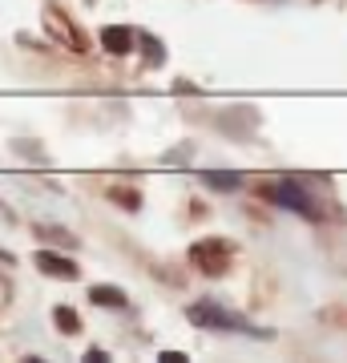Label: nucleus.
I'll return each instance as SVG.
<instances>
[{"label":"nucleus","instance_id":"3","mask_svg":"<svg viewBox=\"0 0 347 363\" xmlns=\"http://www.w3.org/2000/svg\"><path fill=\"white\" fill-rule=\"evenodd\" d=\"M194 262L202 267V271H226V262H231V247L226 242H198L194 247Z\"/></svg>","mask_w":347,"mask_h":363},{"label":"nucleus","instance_id":"1","mask_svg":"<svg viewBox=\"0 0 347 363\" xmlns=\"http://www.w3.org/2000/svg\"><path fill=\"white\" fill-rule=\"evenodd\" d=\"M190 323L194 327H210V331H243V335H267V331H258V327H250L246 319H238L234 311H226V307H219V303H194L190 311Z\"/></svg>","mask_w":347,"mask_h":363},{"label":"nucleus","instance_id":"2","mask_svg":"<svg viewBox=\"0 0 347 363\" xmlns=\"http://www.w3.org/2000/svg\"><path fill=\"white\" fill-rule=\"evenodd\" d=\"M267 198L275 202V206H283V210H295V214H303V218L311 222H319V202L311 198V190H303V186H295V182H279V186H270Z\"/></svg>","mask_w":347,"mask_h":363},{"label":"nucleus","instance_id":"6","mask_svg":"<svg viewBox=\"0 0 347 363\" xmlns=\"http://www.w3.org/2000/svg\"><path fill=\"white\" fill-rule=\"evenodd\" d=\"M202 182L214 186V190H222V194H231V190L243 186V174H234V169H202Z\"/></svg>","mask_w":347,"mask_h":363},{"label":"nucleus","instance_id":"7","mask_svg":"<svg viewBox=\"0 0 347 363\" xmlns=\"http://www.w3.org/2000/svg\"><path fill=\"white\" fill-rule=\"evenodd\" d=\"M89 298L97 303V307H129V298L117 291V286H93Z\"/></svg>","mask_w":347,"mask_h":363},{"label":"nucleus","instance_id":"5","mask_svg":"<svg viewBox=\"0 0 347 363\" xmlns=\"http://www.w3.org/2000/svg\"><path fill=\"white\" fill-rule=\"evenodd\" d=\"M37 267H40V271H49V274H61V279H77V262L61 259V255H53V250H40Z\"/></svg>","mask_w":347,"mask_h":363},{"label":"nucleus","instance_id":"8","mask_svg":"<svg viewBox=\"0 0 347 363\" xmlns=\"http://www.w3.org/2000/svg\"><path fill=\"white\" fill-rule=\"evenodd\" d=\"M53 315H57V331H61V335H77L81 331V319L69 311V307H57Z\"/></svg>","mask_w":347,"mask_h":363},{"label":"nucleus","instance_id":"9","mask_svg":"<svg viewBox=\"0 0 347 363\" xmlns=\"http://www.w3.org/2000/svg\"><path fill=\"white\" fill-rule=\"evenodd\" d=\"M114 198L121 202V206H138V198H133V194H126V190H114Z\"/></svg>","mask_w":347,"mask_h":363},{"label":"nucleus","instance_id":"4","mask_svg":"<svg viewBox=\"0 0 347 363\" xmlns=\"http://www.w3.org/2000/svg\"><path fill=\"white\" fill-rule=\"evenodd\" d=\"M133 33H129V28H121V25H109L101 33V45H105V52H114V57H126L129 49H133Z\"/></svg>","mask_w":347,"mask_h":363}]
</instances>
